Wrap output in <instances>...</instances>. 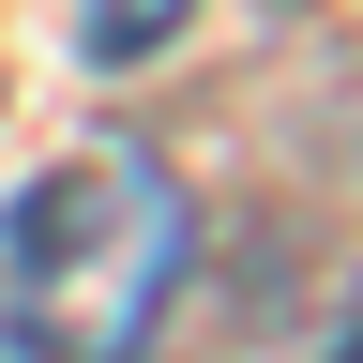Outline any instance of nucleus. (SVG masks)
<instances>
[{"instance_id": "3", "label": "nucleus", "mask_w": 363, "mask_h": 363, "mask_svg": "<svg viewBox=\"0 0 363 363\" xmlns=\"http://www.w3.org/2000/svg\"><path fill=\"white\" fill-rule=\"evenodd\" d=\"M333 363H363V333H348V348H333Z\"/></svg>"}, {"instance_id": "2", "label": "nucleus", "mask_w": 363, "mask_h": 363, "mask_svg": "<svg viewBox=\"0 0 363 363\" xmlns=\"http://www.w3.org/2000/svg\"><path fill=\"white\" fill-rule=\"evenodd\" d=\"M182 16H197V0H76V45H91V61H152Z\"/></svg>"}, {"instance_id": "1", "label": "nucleus", "mask_w": 363, "mask_h": 363, "mask_svg": "<svg viewBox=\"0 0 363 363\" xmlns=\"http://www.w3.org/2000/svg\"><path fill=\"white\" fill-rule=\"evenodd\" d=\"M0 242H16V363H152L197 212L152 152H61Z\"/></svg>"}]
</instances>
